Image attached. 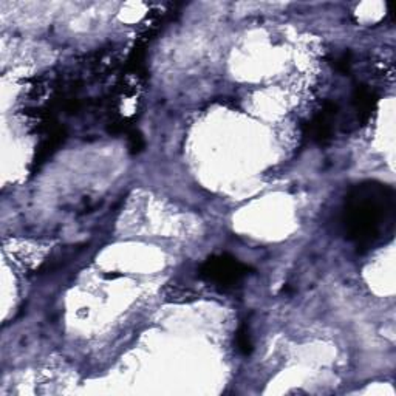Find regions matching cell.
Returning <instances> with one entry per match:
<instances>
[{
  "label": "cell",
  "instance_id": "8992f818",
  "mask_svg": "<svg viewBox=\"0 0 396 396\" xmlns=\"http://www.w3.org/2000/svg\"><path fill=\"white\" fill-rule=\"evenodd\" d=\"M129 149L132 154H140L144 149V138L141 136L140 132L132 130L129 134Z\"/></svg>",
  "mask_w": 396,
  "mask_h": 396
},
{
  "label": "cell",
  "instance_id": "7a4b0ae2",
  "mask_svg": "<svg viewBox=\"0 0 396 396\" xmlns=\"http://www.w3.org/2000/svg\"><path fill=\"white\" fill-rule=\"evenodd\" d=\"M251 268L228 254L212 256L200 268V275L211 284L229 288L247 278Z\"/></svg>",
  "mask_w": 396,
  "mask_h": 396
},
{
  "label": "cell",
  "instance_id": "6da1fadb",
  "mask_svg": "<svg viewBox=\"0 0 396 396\" xmlns=\"http://www.w3.org/2000/svg\"><path fill=\"white\" fill-rule=\"evenodd\" d=\"M396 200L392 187L366 181L355 186L345 198L342 226L348 240L357 247H372L392 232Z\"/></svg>",
  "mask_w": 396,
  "mask_h": 396
},
{
  "label": "cell",
  "instance_id": "5b68a950",
  "mask_svg": "<svg viewBox=\"0 0 396 396\" xmlns=\"http://www.w3.org/2000/svg\"><path fill=\"white\" fill-rule=\"evenodd\" d=\"M236 342H237V348L240 350L242 355L249 356L251 353H253V341H251V335H249V330L247 325H242L240 329H238Z\"/></svg>",
  "mask_w": 396,
  "mask_h": 396
},
{
  "label": "cell",
  "instance_id": "52a82bcc",
  "mask_svg": "<svg viewBox=\"0 0 396 396\" xmlns=\"http://www.w3.org/2000/svg\"><path fill=\"white\" fill-rule=\"evenodd\" d=\"M171 296L174 302H187V300H191L189 296H196V294L187 290H174Z\"/></svg>",
  "mask_w": 396,
  "mask_h": 396
},
{
  "label": "cell",
  "instance_id": "3957f363",
  "mask_svg": "<svg viewBox=\"0 0 396 396\" xmlns=\"http://www.w3.org/2000/svg\"><path fill=\"white\" fill-rule=\"evenodd\" d=\"M337 115V107L336 104L326 103L324 110L313 119L310 123V136L314 141L325 143L329 141L333 134V124Z\"/></svg>",
  "mask_w": 396,
  "mask_h": 396
},
{
  "label": "cell",
  "instance_id": "277c9868",
  "mask_svg": "<svg viewBox=\"0 0 396 396\" xmlns=\"http://www.w3.org/2000/svg\"><path fill=\"white\" fill-rule=\"evenodd\" d=\"M375 104L376 99L372 90H368L367 87H356L353 93V107L355 112L357 113V119L367 121V119L372 116V112L375 110Z\"/></svg>",
  "mask_w": 396,
  "mask_h": 396
}]
</instances>
